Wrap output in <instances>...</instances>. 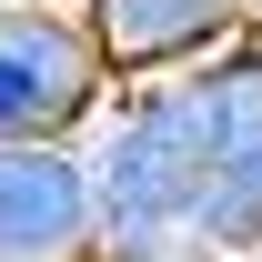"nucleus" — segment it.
I'll use <instances>...</instances> for the list:
<instances>
[{"mask_svg": "<svg viewBox=\"0 0 262 262\" xmlns=\"http://www.w3.org/2000/svg\"><path fill=\"white\" fill-rule=\"evenodd\" d=\"M71 20L121 91V81H171V71L222 61L242 40V0H71Z\"/></svg>", "mask_w": 262, "mask_h": 262, "instance_id": "7ed1b4c3", "label": "nucleus"}, {"mask_svg": "<svg viewBox=\"0 0 262 262\" xmlns=\"http://www.w3.org/2000/svg\"><path fill=\"white\" fill-rule=\"evenodd\" d=\"M242 40H262V0H242Z\"/></svg>", "mask_w": 262, "mask_h": 262, "instance_id": "39448f33", "label": "nucleus"}, {"mask_svg": "<svg viewBox=\"0 0 262 262\" xmlns=\"http://www.w3.org/2000/svg\"><path fill=\"white\" fill-rule=\"evenodd\" d=\"M242 262H262V252H242Z\"/></svg>", "mask_w": 262, "mask_h": 262, "instance_id": "423d86ee", "label": "nucleus"}, {"mask_svg": "<svg viewBox=\"0 0 262 262\" xmlns=\"http://www.w3.org/2000/svg\"><path fill=\"white\" fill-rule=\"evenodd\" d=\"M0 262H91L81 151L0 141Z\"/></svg>", "mask_w": 262, "mask_h": 262, "instance_id": "20e7f679", "label": "nucleus"}, {"mask_svg": "<svg viewBox=\"0 0 262 262\" xmlns=\"http://www.w3.org/2000/svg\"><path fill=\"white\" fill-rule=\"evenodd\" d=\"M101 101H111V71L81 40L71 0H0V141L71 151L101 121Z\"/></svg>", "mask_w": 262, "mask_h": 262, "instance_id": "f03ea898", "label": "nucleus"}, {"mask_svg": "<svg viewBox=\"0 0 262 262\" xmlns=\"http://www.w3.org/2000/svg\"><path fill=\"white\" fill-rule=\"evenodd\" d=\"M71 151H81V192H91V262L182 252L192 242L202 192H212V101H202L192 71L121 81Z\"/></svg>", "mask_w": 262, "mask_h": 262, "instance_id": "f257e3e1", "label": "nucleus"}]
</instances>
